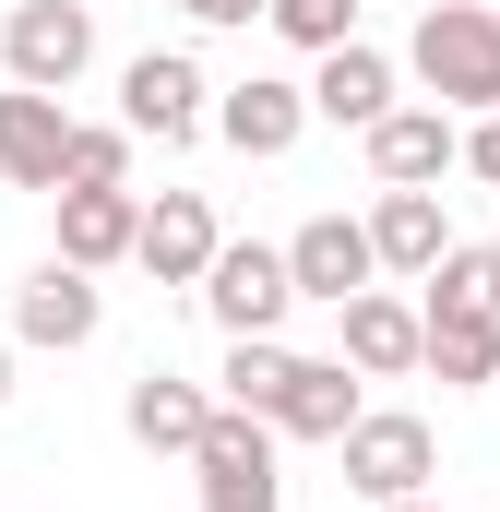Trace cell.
I'll use <instances>...</instances> for the list:
<instances>
[{
	"instance_id": "5",
	"label": "cell",
	"mask_w": 500,
	"mask_h": 512,
	"mask_svg": "<svg viewBox=\"0 0 500 512\" xmlns=\"http://www.w3.org/2000/svg\"><path fill=\"white\" fill-rule=\"evenodd\" d=\"M215 120V84H203V60H179V48H143L120 72V131L131 143H191V131Z\"/></svg>"
},
{
	"instance_id": "20",
	"label": "cell",
	"mask_w": 500,
	"mask_h": 512,
	"mask_svg": "<svg viewBox=\"0 0 500 512\" xmlns=\"http://www.w3.org/2000/svg\"><path fill=\"white\" fill-rule=\"evenodd\" d=\"M298 370V346H274V334H227V370H215V405H239V417H274V393Z\"/></svg>"
},
{
	"instance_id": "15",
	"label": "cell",
	"mask_w": 500,
	"mask_h": 512,
	"mask_svg": "<svg viewBox=\"0 0 500 512\" xmlns=\"http://www.w3.org/2000/svg\"><path fill=\"white\" fill-rule=\"evenodd\" d=\"M346 417H358V370H346V358H298L262 429H274V441H346Z\"/></svg>"
},
{
	"instance_id": "21",
	"label": "cell",
	"mask_w": 500,
	"mask_h": 512,
	"mask_svg": "<svg viewBox=\"0 0 500 512\" xmlns=\"http://www.w3.org/2000/svg\"><path fill=\"white\" fill-rule=\"evenodd\" d=\"M417 286H429L417 310H489V322H500V251H489V239H453Z\"/></svg>"
},
{
	"instance_id": "9",
	"label": "cell",
	"mask_w": 500,
	"mask_h": 512,
	"mask_svg": "<svg viewBox=\"0 0 500 512\" xmlns=\"http://www.w3.org/2000/svg\"><path fill=\"white\" fill-rule=\"evenodd\" d=\"M215 239H227V227H215V203H203V191H155V203H143V227H131V262H143L155 286H203Z\"/></svg>"
},
{
	"instance_id": "26",
	"label": "cell",
	"mask_w": 500,
	"mask_h": 512,
	"mask_svg": "<svg viewBox=\"0 0 500 512\" xmlns=\"http://www.w3.org/2000/svg\"><path fill=\"white\" fill-rule=\"evenodd\" d=\"M0 405H12V334H0Z\"/></svg>"
},
{
	"instance_id": "2",
	"label": "cell",
	"mask_w": 500,
	"mask_h": 512,
	"mask_svg": "<svg viewBox=\"0 0 500 512\" xmlns=\"http://www.w3.org/2000/svg\"><path fill=\"white\" fill-rule=\"evenodd\" d=\"M334 453H346V489H358L370 512L381 501H429V477H441V429L405 417V405H358Z\"/></svg>"
},
{
	"instance_id": "12",
	"label": "cell",
	"mask_w": 500,
	"mask_h": 512,
	"mask_svg": "<svg viewBox=\"0 0 500 512\" xmlns=\"http://www.w3.org/2000/svg\"><path fill=\"white\" fill-rule=\"evenodd\" d=\"M358 143H370V179H381V191H441V167H453V143H465V131L441 120V108H405V96H393Z\"/></svg>"
},
{
	"instance_id": "18",
	"label": "cell",
	"mask_w": 500,
	"mask_h": 512,
	"mask_svg": "<svg viewBox=\"0 0 500 512\" xmlns=\"http://www.w3.org/2000/svg\"><path fill=\"white\" fill-rule=\"evenodd\" d=\"M203 417H215V393L179 382V370H143L131 405H120V429L143 441V453H191V441H203Z\"/></svg>"
},
{
	"instance_id": "7",
	"label": "cell",
	"mask_w": 500,
	"mask_h": 512,
	"mask_svg": "<svg viewBox=\"0 0 500 512\" xmlns=\"http://www.w3.org/2000/svg\"><path fill=\"white\" fill-rule=\"evenodd\" d=\"M96 322H108V286L72 274L60 251L12 286V346H60V358H72V346H96Z\"/></svg>"
},
{
	"instance_id": "10",
	"label": "cell",
	"mask_w": 500,
	"mask_h": 512,
	"mask_svg": "<svg viewBox=\"0 0 500 512\" xmlns=\"http://www.w3.org/2000/svg\"><path fill=\"white\" fill-rule=\"evenodd\" d=\"M334 358H346L358 382H405V370H417V298L358 286V298L334 310Z\"/></svg>"
},
{
	"instance_id": "4",
	"label": "cell",
	"mask_w": 500,
	"mask_h": 512,
	"mask_svg": "<svg viewBox=\"0 0 500 512\" xmlns=\"http://www.w3.org/2000/svg\"><path fill=\"white\" fill-rule=\"evenodd\" d=\"M179 465L203 477V512H286L274 429H262V417H239V405H215V417H203V441H191Z\"/></svg>"
},
{
	"instance_id": "17",
	"label": "cell",
	"mask_w": 500,
	"mask_h": 512,
	"mask_svg": "<svg viewBox=\"0 0 500 512\" xmlns=\"http://www.w3.org/2000/svg\"><path fill=\"white\" fill-rule=\"evenodd\" d=\"M48 203H60V262H72V274H108V262H131L143 191H48Z\"/></svg>"
},
{
	"instance_id": "22",
	"label": "cell",
	"mask_w": 500,
	"mask_h": 512,
	"mask_svg": "<svg viewBox=\"0 0 500 512\" xmlns=\"http://www.w3.org/2000/svg\"><path fill=\"white\" fill-rule=\"evenodd\" d=\"M60 191H131V131L120 120H72V143H60Z\"/></svg>"
},
{
	"instance_id": "6",
	"label": "cell",
	"mask_w": 500,
	"mask_h": 512,
	"mask_svg": "<svg viewBox=\"0 0 500 512\" xmlns=\"http://www.w3.org/2000/svg\"><path fill=\"white\" fill-rule=\"evenodd\" d=\"M191 298L215 310V334H274V322L298 310L286 251H262V239H215V262H203V286H191Z\"/></svg>"
},
{
	"instance_id": "29",
	"label": "cell",
	"mask_w": 500,
	"mask_h": 512,
	"mask_svg": "<svg viewBox=\"0 0 500 512\" xmlns=\"http://www.w3.org/2000/svg\"><path fill=\"white\" fill-rule=\"evenodd\" d=\"M489 393H500V382H489Z\"/></svg>"
},
{
	"instance_id": "19",
	"label": "cell",
	"mask_w": 500,
	"mask_h": 512,
	"mask_svg": "<svg viewBox=\"0 0 500 512\" xmlns=\"http://www.w3.org/2000/svg\"><path fill=\"white\" fill-rule=\"evenodd\" d=\"M417 370L429 382H500V322L489 310H417Z\"/></svg>"
},
{
	"instance_id": "14",
	"label": "cell",
	"mask_w": 500,
	"mask_h": 512,
	"mask_svg": "<svg viewBox=\"0 0 500 512\" xmlns=\"http://www.w3.org/2000/svg\"><path fill=\"white\" fill-rule=\"evenodd\" d=\"M60 143H72V108H60V96L0 84V179H12V191H60Z\"/></svg>"
},
{
	"instance_id": "27",
	"label": "cell",
	"mask_w": 500,
	"mask_h": 512,
	"mask_svg": "<svg viewBox=\"0 0 500 512\" xmlns=\"http://www.w3.org/2000/svg\"><path fill=\"white\" fill-rule=\"evenodd\" d=\"M381 512H441V501H381Z\"/></svg>"
},
{
	"instance_id": "23",
	"label": "cell",
	"mask_w": 500,
	"mask_h": 512,
	"mask_svg": "<svg viewBox=\"0 0 500 512\" xmlns=\"http://www.w3.org/2000/svg\"><path fill=\"white\" fill-rule=\"evenodd\" d=\"M262 24H274L286 48H310V60H322V48H346V36H358V0H262Z\"/></svg>"
},
{
	"instance_id": "1",
	"label": "cell",
	"mask_w": 500,
	"mask_h": 512,
	"mask_svg": "<svg viewBox=\"0 0 500 512\" xmlns=\"http://www.w3.org/2000/svg\"><path fill=\"white\" fill-rule=\"evenodd\" d=\"M393 72L429 84L441 120H489L500 108V12L489 0H417V36H405Z\"/></svg>"
},
{
	"instance_id": "11",
	"label": "cell",
	"mask_w": 500,
	"mask_h": 512,
	"mask_svg": "<svg viewBox=\"0 0 500 512\" xmlns=\"http://www.w3.org/2000/svg\"><path fill=\"white\" fill-rule=\"evenodd\" d=\"M286 286H298V298H322V310H346L358 286H381L370 227H358V215H310V227L286 239Z\"/></svg>"
},
{
	"instance_id": "3",
	"label": "cell",
	"mask_w": 500,
	"mask_h": 512,
	"mask_svg": "<svg viewBox=\"0 0 500 512\" xmlns=\"http://www.w3.org/2000/svg\"><path fill=\"white\" fill-rule=\"evenodd\" d=\"M84 60H96V0H12V24H0V84L72 96Z\"/></svg>"
},
{
	"instance_id": "16",
	"label": "cell",
	"mask_w": 500,
	"mask_h": 512,
	"mask_svg": "<svg viewBox=\"0 0 500 512\" xmlns=\"http://www.w3.org/2000/svg\"><path fill=\"white\" fill-rule=\"evenodd\" d=\"M358 227H370V262H381V274H429V262L453 251V215H441V191H381Z\"/></svg>"
},
{
	"instance_id": "24",
	"label": "cell",
	"mask_w": 500,
	"mask_h": 512,
	"mask_svg": "<svg viewBox=\"0 0 500 512\" xmlns=\"http://www.w3.org/2000/svg\"><path fill=\"white\" fill-rule=\"evenodd\" d=\"M453 167H477V179L500 191V108H489V120H465V143H453Z\"/></svg>"
},
{
	"instance_id": "13",
	"label": "cell",
	"mask_w": 500,
	"mask_h": 512,
	"mask_svg": "<svg viewBox=\"0 0 500 512\" xmlns=\"http://www.w3.org/2000/svg\"><path fill=\"white\" fill-rule=\"evenodd\" d=\"M298 96H310V120H334V131H370L381 108H393V96H405V72H393V60H381L370 36H346V48H322V72H310V84H298Z\"/></svg>"
},
{
	"instance_id": "25",
	"label": "cell",
	"mask_w": 500,
	"mask_h": 512,
	"mask_svg": "<svg viewBox=\"0 0 500 512\" xmlns=\"http://www.w3.org/2000/svg\"><path fill=\"white\" fill-rule=\"evenodd\" d=\"M191 24H262V0H179Z\"/></svg>"
},
{
	"instance_id": "8",
	"label": "cell",
	"mask_w": 500,
	"mask_h": 512,
	"mask_svg": "<svg viewBox=\"0 0 500 512\" xmlns=\"http://www.w3.org/2000/svg\"><path fill=\"white\" fill-rule=\"evenodd\" d=\"M215 143L250 155V167H274V155H298V131H310V96L286 84V72H250V84H215Z\"/></svg>"
},
{
	"instance_id": "28",
	"label": "cell",
	"mask_w": 500,
	"mask_h": 512,
	"mask_svg": "<svg viewBox=\"0 0 500 512\" xmlns=\"http://www.w3.org/2000/svg\"><path fill=\"white\" fill-rule=\"evenodd\" d=\"M358 12H370V0H358Z\"/></svg>"
}]
</instances>
